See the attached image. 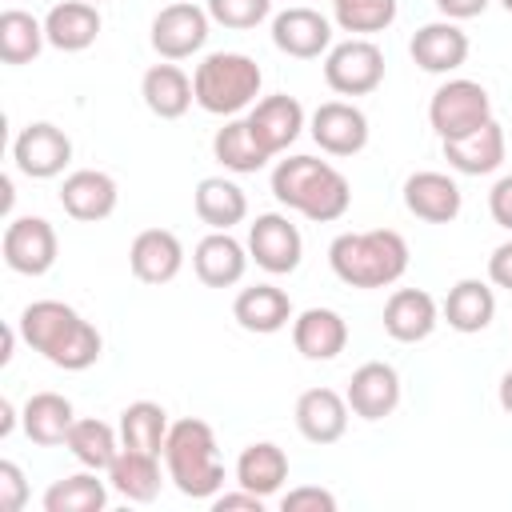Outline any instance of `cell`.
Segmentation results:
<instances>
[{
	"label": "cell",
	"mask_w": 512,
	"mask_h": 512,
	"mask_svg": "<svg viewBox=\"0 0 512 512\" xmlns=\"http://www.w3.org/2000/svg\"><path fill=\"white\" fill-rule=\"evenodd\" d=\"M248 248L232 236V232H208L196 252H192V268H196V280L208 284V288H232L244 280L248 272Z\"/></svg>",
	"instance_id": "ffe728a7"
},
{
	"label": "cell",
	"mask_w": 512,
	"mask_h": 512,
	"mask_svg": "<svg viewBox=\"0 0 512 512\" xmlns=\"http://www.w3.org/2000/svg\"><path fill=\"white\" fill-rule=\"evenodd\" d=\"M232 316L244 332H256V336H272L280 328H288L292 320V300L284 288L276 284H252V288H240V296L232 300Z\"/></svg>",
	"instance_id": "484cf974"
},
{
	"label": "cell",
	"mask_w": 512,
	"mask_h": 512,
	"mask_svg": "<svg viewBox=\"0 0 512 512\" xmlns=\"http://www.w3.org/2000/svg\"><path fill=\"white\" fill-rule=\"evenodd\" d=\"M212 508L216 512H236V508H248V512H264V496L240 488V492H224V496H212Z\"/></svg>",
	"instance_id": "ee69618b"
},
{
	"label": "cell",
	"mask_w": 512,
	"mask_h": 512,
	"mask_svg": "<svg viewBox=\"0 0 512 512\" xmlns=\"http://www.w3.org/2000/svg\"><path fill=\"white\" fill-rule=\"evenodd\" d=\"M348 396L332 388H308L296 400V428L312 444H336L348 432Z\"/></svg>",
	"instance_id": "603a6c76"
},
{
	"label": "cell",
	"mask_w": 512,
	"mask_h": 512,
	"mask_svg": "<svg viewBox=\"0 0 512 512\" xmlns=\"http://www.w3.org/2000/svg\"><path fill=\"white\" fill-rule=\"evenodd\" d=\"M44 36L60 52H84L100 36V8L92 0H60L44 16Z\"/></svg>",
	"instance_id": "d4e9b609"
},
{
	"label": "cell",
	"mask_w": 512,
	"mask_h": 512,
	"mask_svg": "<svg viewBox=\"0 0 512 512\" xmlns=\"http://www.w3.org/2000/svg\"><path fill=\"white\" fill-rule=\"evenodd\" d=\"M108 484L112 492H120L132 504H148L160 496V460L152 452H136V448H120L116 460L108 464Z\"/></svg>",
	"instance_id": "1f68e13d"
},
{
	"label": "cell",
	"mask_w": 512,
	"mask_h": 512,
	"mask_svg": "<svg viewBox=\"0 0 512 512\" xmlns=\"http://www.w3.org/2000/svg\"><path fill=\"white\" fill-rule=\"evenodd\" d=\"M488 280L496 288H508L512 292V240H504L500 248H492V256H488Z\"/></svg>",
	"instance_id": "7bdbcfd3"
},
{
	"label": "cell",
	"mask_w": 512,
	"mask_h": 512,
	"mask_svg": "<svg viewBox=\"0 0 512 512\" xmlns=\"http://www.w3.org/2000/svg\"><path fill=\"white\" fill-rule=\"evenodd\" d=\"M460 184L448 176V172H412L404 180V208L416 216V220H428V224H452L460 216Z\"/></svg>",
	"instance_id": "2e32d148"
},
{
	"label": "cell",
	"mask_w": 512,
	"mask_h": 512,
	"mask_svg": "<svg viewBox=\"0 0 512 512\" xmlns=\"http://www.w3.org/2000/svg\"><path fill=\"white\" fill-rule=\"evenodd\" d=\"M208 8H196L192 0H176L156 12L152 20V48L160 60H188L208 40Z\"/></svg>",
	"instance_id": "9c48e42d"
},
{
	"label": "cell",
	"mask_w": 512,
	"mask_h": 512,
	"mask_svg": "<svg viewBox=\"0 0 512 512\" xmlns=\"http://www.w3.org/2000/svg\"><path fill=\"white\" fill-rule=\"evenodd\" d=\"M496 396H500V408L512 416V368L500 376V392H496Z\"/></svg>",
	"instance_id": "7dc6e473"
},
{
	"label": "cell",
	"mask_w": 512,
	"mask_h": 512,
	"mask_svg": "<svg viewBox=\"0 0 512 512\" xmlns=\"http://www.w3.org/2000/svg\"><path fill=\"white\" fill-rule=\"evenodd\" d=\"M328 264L352 288H388L408 272V244L392 228L340 232L328 244Z\"/></svg>",
	"instance_id": "3957f363"
},
{
	"label": "cell",
	"mask_w": 512,
	"mask_h": 512,
	"mask_svg": "<svg viewBox=\"0 0 512 512\" xmlns=\"http://www.w3.org/2000/svg\"><path fill=\"white\" fill-rule=\"evenodd\" d=\"M284 480H288V452L280 444L256 440V444H248L240 452V460H236V484L240 488H248V492L268 500V496H276L284 488Z\"/></svg>",
	"instance_id": "f546056e"
},
{
	"label": "cell",
	"mask_w": 512,
	"mask_h": 512,
	"mask_svg": "<svg viewBox=\"0 0 512 512\" xmlns=\"http://www.w3.org/2000/svg\"><path fill=\"white\" fill-rule=\"evenodd\" d=\"M24 500H28V484H24L20 464L0 460V512H20Z\"/></svg>",
	"instance_id": "60d3db41"
},
{
	"label": "cell",
	"mask_w": 512,
	"mask_h": 512,
	"mask_svg": "<svg viewBox=\"0 0 512 512\" xmlns=\"http://www.w3.org/2000/svg\"><path fill=\"white\" fill-rule=\"evenodd\" d=\"M108 504V484L96 480V472H76L56 480L44 492V512H104Z\"/></svg>",
	"instance_id": "8d00e7d4"
},
{
	"label": "cell",
	"mask_w": 512,
	"mask_h": 512,
	"mask_svg": "<svg viewBox=\"0 0 512 512\" xmlns=\"http://www.w3.org/2000/svg\"><path fill=\"white\" fill-rule=\"evenodd\" d=\"M488 120H492V100H488L484 84H476V80H464V76L448 80L428 100V124L440 140L468 136Z\"/></svg>",
	"instance_id": "8992f818"
},
{
	"label": "cell",
	"mask_w": 512,
	"mask_h": 512,
	"mask_svg": "<svg viewBox=\"0 0 512 512\" xmlns=\"http://www.w3.org/2000/svg\"><path fill=\"white\" fill-rule=\"evenodd\" d=\"M212 156L228 168V172H240V176H248V172H260L272 156L264 152V144L256 140V132L248 128V116L244 120H228L224 128H216V136H212Z\"/></svg>",
	"instance_id": "d6a6232c"
},
{
	"label": "cell",
	"mask_w": 512,
	"mask_h": 512,
	"mask_svg": "<svg viewBox=\"0 0 512 512\" xmlns=\"http://www.w3.org/2000/svg\"><path fill=\"white\" fill-rule=\"evenodd\" d=\"M140 96H144L148 112L160 116V120H180V116L192 108V100H196L188 72H184L180 64H172V60L152 64V68L144 72V80H140Z\"/></svg>",
	"instance_id": "4316f807"
},
{
	"label": "cell",
	"mask_w": 512,
	"mask_h": 512,
	"mask_svg": "<svg viewBox=\"0 0 512 512\" xmlns=\"http://www.w3.org/2000/svg\"><path fill=\"white\" fill-rule=\"evenodd\" d=\"M272 196L284 208H292V212H300V216H308L316 224H332V220H340L348 212L352 184L328 160L288 156V160H280L272 168Z\"/></svg>",
	"instance_id": "7a4b0ae2"
},
{
	"label": "cell",
	"mask_w": 512,
	"mask_h": 512,
	"mask_svg": "<svg viewBox=\"0 0 512 512\" xmlns=\"http://www.w3.org/2000/svg\"><path fill=\"white\" fill-rule=\"evenodd\" d=\"M164 464H168V480L188 500H212V496H220L224 460H220L212 424H204L196 416L176 420L168 428V440H164Z\"/></svg>",
	"instance_id": "277c9868"
},
{
	"label": "cell",
	"mask_w": 512,
	"mask_h": 512,
	"mask_svg": "<svg viewBox=\"0 0 512 512\" xmlns=\"http://www.w3.org/2000/svg\"><path fill=\"white\" fill-rule=\"evenodd\" d=\"M12 160L24 176L32 180H52L68 168L72 160V140L64 128L48 124V120H36L28 128H20V136L12 140Z\"/></svg>",
	"instance_id": "8fae6325"
},
{
	"label": "cell",
	"mask_w": 512,
	"mask_h": 512,
	"mask_svg": "<svg viewBox=\"0 0 512 512\" xmlns=\"http://www.w3.org/2000/svg\"><path fill=\"white\" fill-rule=\"evenodd\" d=\"M16 428V408H12V400H0V436H8Z\"/></svg>",
	"instance_id": "bcb514c9"
},
{
	"label": "cell",
	"mask_w": 512,
	"mask_h": 512,
	"mask_svg": "<svg viewBox=\"0 0 512 512\" xmlns=\"http://www.w3.org/2000/svg\"><path fill=\"white\" fill-rule=\"evenodd\" d=\"M436 8L444 12V20H472L488 8V0H436Z\"/></svg>",
	"instance_id": "f6af8a7d"
},
{
	"label": "cell",
	"mask_w": 512,
	"mask_h": 512,
	"mask_svg": "<svg viewBox=\"0 0 512 512\" xmlns=\"http://www.w3.org/2000/svg\"><path fill=\"white\" fill-rule=\"evenodd\" d=\"M444 144V160L448 168L464 172V176H488L504 164V152H508V136L496 120L480 124L476 132L468 136H456V140H440Z\"/></svg>",
	"instance_id": "7402d4cb"
},
{
	"label": "cell",
	"mask_w": 512,
	"mask_h": 512,
	"mask_svg": "<svg viewBox=\"0 0 512 512\" xmlns=\"http://www.w3.org/2000/svg\"><path fill=\"white\" fill-rule=\"evenodd\" d=\"M284 512H336V496L328 488H316V484H300L292 492H284L280 500Z\"/></svg>",
	"instance_id": "ab89813d"
},
{
	"label": "cell",
	"mask_w": 512,
	"mask_h": 512,
	"mask_svg": "<svg viewBox=\"0 0 512 512\" xmlns=\"http://www.w3.org/2000/svg\"><path fill=\"white\" fill-rule=\"evenodd\" d=\"M488 212H492V220H496L500 228L512 232V176H500V180L492 184V192H488Z\"/></svg>",
	"instance_id": "b9f144b4"
},
{
	"label": "cell",
	"mask_w": 512,
	"mask_h": 512,
	"mask_svg": "<svg viewBox=\"0 0 512 512\" xmlns=\"http://www.w3.org/2000/svg\"><path fill=\"white\" fill-rule=\"evenodd\" d=\"M272 44H276L284 56L316 60L320 52L332 48V24H328V16H320L316 8L292 4V8H284V12L272 16Z\"/></svg>",
	"instance_id": "4fadbf2b"
},
{
	"label": "cell",
	"mask_w": 512,
	"mask_h": 512,
	"mask_svg": "<svg viewBox=\"0 0 512 512\" xmlns=\"http://www.w3.org/2000/svg\"><path fill=\"white\" fill-rule=\"evenodd\" d=\"M248 256L272 272V276H288L300 268V256H304V240H300V228L280 216V212H264L252 220L248 228Z\"/></svg>",
	"instance_id": "30bf717a"
},
{
	"label": "cell",
	"mask_w": 512,
	"mask_h": 512,
	"mask_svg": "<svg viewBox=\"0 0 512 512\" xmlns=\"http://www.w3.org/2000/svg\"><path fill=\"white\" fill-rule=\"evenodd\" d=\"M4 264L20 276H44L52 264H56V252H60V240H56V228L44 220V216H12L8 228H4Z\"/></svg>",
	"instance_id": "ba28073f"
},
{
	"label": "cell",
	"mask_w": 512,
	"mask_h": 512,
	"mask_svg": "<svg viewBox=\"0 0 512 512\" xmlns=\"http://www.w3.org/2000/svg\"><path fill=\"white\" fill-rule=\"evenodd\" d=\"M20 424H24V436L40 448H56L68 440L72 424H76V412H72V400L60 396V392H36L24 400L20 408Z\"/></svg>",
	"instance_id": "83f0119b"
},
{
	"label": "cell",
	"mask_w": 512,
	"mask_h": 512,
	"mask_svg": "<svg viewBox=\"0 0 512 512\" xmlns=\"http://www.w3.org/2000/svg\"><path fill=\"white\" fill-rule=\"evenodd\" d=\"M192 208L212 232H228L232 224H240L248 216V196L240 184H232L224 176H204L192 192Z\"/></svg>",
	"instance_id": "4dcf8cb0"
},
{
	"label": "cell",
	"mask_w": 512,
	"mask_h": 512,
	"mask_svg": "<svg viewBox=\"0 0 512 512\" xmlns=\"http://www.w3.org/2000/svg\"><path fill=\"white\" fill-rule=\"evenodd\" d=\"M440 308L424 288H396L384 304V332L400 344H420L436 332Z\"/></svg>",
	"instance_id": "44dd1931"
},
{
	"label": "cell",
	"mask_w": 512,
	"mask_h": 512,
	"mask_svg": "<svg viewBox=\"0 0 512 512\" xmlns=\"http://www.w3.org/2000/svg\"><path fill=\"white\" fill-rule=\"evenodd\" d=\"M168 412L156 404V400H136L120 412V444L124 448H136V452H152L160 456L164 452V440H168Z\"/></svg>",
	"instance_id": "836d02e7"
},
{
	"label": "cell",
	"mask_w": 512,
	"mask_h": 512,
	"mask_svg": "<svg viewBox=\"0 0 512 512\" xmlns=\"http://www.w3.org/2000/svg\"><path fill=\"white\" fill-rule=\"evenodd\" d=\"M16 328H20V340H24L32 352H40L48 364H56V368H64V372H84V368H92V364L100 360V348H104L96 324L84 320V316H80L72 304H64V300H32V304L20 312Z\"/></svg>",
	"instance_id": "6da1fadb"
},
{
	"label": "cell",
	"mask_w": 512,
	"mask_h": 512,
	"mask_svg": "<svg viewBox=\"0 0 512 512\" xmlns=\"http://www.w3.org/2000/svg\"><path fill=\"white\" fill-rule=\"evenodd\" d=\"M248 128L256 132V140L264 144L268 156H280V152H288V144H296V136L304 132V108H300L296 96H284V92L264 96V100H256L252 112H248Z\"/></svg>",
	"instance_id": "d6986e66"
},
{
	"label": "cell",
	"mask_w": 512,
	"mask_h": 512,
	"mask_svg": "<svg viewBox=\"0 0 512 512\" xmlns=\"http://www.w3.org/2000/svg\"><path fill=\"white\" fill-rule=\"evenodd\" d=\"M292 344L304 360H336L348 348V320L336 308H304L292 320Z\"/></svg>",
	"instance_id": "cb8c5ba5"
},
{
	"label": "cell",
	"mask_w": 512,
	"mask_h": 512,
	"mask_svg": "<svg viewBox=\"0 0 512 512\" xmlns=\"http://www.w3.org/2000/svg\"><path fill=\"white\" fill-rule=\"evenodd\" d=\"M272 12V0H208V16L224 28H256L260 20H268Z\"/></svg>",
	"instance_id": "f35d334b"
},
{
	"label": "cell",
	"mask_w": 512,
	"mask_h": 512,
	"mask_svg": "<svg viewBox=\"0 0 512 512\" xmlns=\"http://www.w3.org/2000/svg\"><path fill=\"white\" fill-rule=\"evenodd\" d=\"M44 44H48L44 24L32 12H24V8L0 12V60L4 64H32Z\"/></svg>",
	"instance_id": "e575fe53"
},
{
	"label": "cell",
	"mask_w": 512,
	"mask_h": 512,
	"mask_svg": "<svg viewBox=\"0 0 512 512\" xmlns=\"http://www.w3.org/2000/svg\"><path fill=\"white\" fill-rule=\"evenodd\" d=\"M440 316L448 320V328H456V332H464V336L484 332V328L492 324V316H496V292H492L484 280H476V276L456 280V284L448 288V296H444Z\"/></svg>",
	"instance_id": "f1b7e54d"
},
{
	"label": "cell",
	"mask_w": 512,
	"mask_h": 512,
	"mask_svg": "<svg viewBox=\"0 0 512 512\" xmlns=\"http://www.w3.org/2000/svg\"><path fill=\"white\" fill-rule=\"evenodd\" d=\"M328 4H332L336 24L352 36L384 32L396 20V0H328Z\"/></svg>",
	"instance_id": "74e56055"
},
{
	"label": "cell",
	"mask_w": 512,
	"mask_h": 512,
	"mask_svg": "<svg viewBox=\"0 0 512 512\" xmlns=\"http://www.w3.org/2000/svg\"><path fill=\"white\" fill-rule=\"evenodd\" d=\"M312 140L328 156H356L368 144V116L348 100H324L308 124Z\"/></svg>",
	"instance_id": "7c38bea8"
},
{
	"label": "cell",
	"mask_w": 512,
	"mask_h": 512,
	"mask_svg": "<svg viewBox=\"0 0 512 512\" xmlns=\"http://www.w3.org/2000/svg\"><path fill=\"white\" fill-rule=\"evenodd\" d=\"M468 32L456 24V20H432V24H424V28H416V36H412V44H408V52H412V60L424 68V72H432V76H448V72H456L464 60H468Z\"/></svg>",
	"instance_id": "ac0fdd59"
},
{
	"label": "cell",
	"mask_w": 512,
	"mask_h": 512,
	"mask_svg": "<svg viewBox=\"0 0 512 512\" xmlns=\"http://www.w3.org/2000/svg\"><path fill=\"white\" fill-rule=\"evenodd\" d=\"M344 396H348V408H352L360 420H384V416H392L396 404H400V376H396L392 364L368 360V364H360V368L352 372Z\"/></svg>",
	"instance_id": "e0dca14e"
},
{
	"label": "cell",
	"mask_w": 512,
	"mask_h": 512,
	"mask_svg": "<svg viewBox=\"0 0 512 512\" xmlns=\"http://www.w3.org/2000/svg\"><path fill=\"white\" fill-rule=\"evenodd\" d=\"M64 448H68L84 468H92V472H108V464L116 460V452H120L124 444H120V432H116L112 424L88 416V420H76V424H72Z\"/></svg>",
	"instance_id": "d590c367"
},
{
	"label": "cell",
	"mask_w": 512,
	"mask_h": 512,
	"mask_svg": "<svg viewBox=\"0 0 512 512\" xmlns=\"http://www.w3.org/2000/svg\"><path fill=\"white\" fill-rule=\"evenodd\" d=\"M324 80L340 96H368L384 84V52L368 36L332 44L324 56Z\"/></svg>",
	"instance_id": "52a82bcc"
},
{
	"label": "cell",
	"mask_w": 512,
	"mask_h": 512,
	"mask_svg": "<svg viewBox=\"0 0 512 512\" xmlns=\"http://www.w3.org/2000/svg\"><path fill=\"white\" fill-rule=\"evenodd\" d=\"M92 4H100V0H92Z\"/></svg>",
	"instance_id": "681fc988"
},
{
	"label": "cell",
	"mask_w": 512,
	"mask_h": 512,
	"mask_svg": "<svg viewBox=\"0 0 512 512\" xmlns=\"http://www.w3.org/2000/svg\"><path fill=\"white\" fill-rule=\"evenodd\" d=\"M128 268L140 284H168L180 276L184 268V244L176 232L168 228H144L136 232L132 248H128Z\"/></svg>",
	"instance_id": "9a60e30c"
},
{
	"label": "cell",
	"mask_w": 512,
	"mask_h": 512,
	"mask_svg": "<svg viewBox=\"0 0 512 512\" xmlns=\"http://www.w3.org/2000/svg\"><path fill=\"white\" fill-rule=\"evenodd\" d=\"M264 72L244 52H208L192 72L196 104L212 116H236L256 104Z\"/></svg>",
	"instance_id": "5b68a950"
},
{
	"label": "cell",
	"mask_w": 512,
	"mask_h": 512,
	"mask_svg": "<svg viewBox=\"0 0 512 512\" xmlns=\"http://www.w3.org/2000/svg\"><path fill=\"white\" fill-rule=\"evenodd\" d=\"M500 4H504V8H508V12H512V0H500Z\"/></svg>",
	"instance_id": "c3c4849f"
},
{
	"label": "cell",
	"mask_w": 512,
	"mask_h": 512,
	"mask_svg": "<svg viewBox=\"0 0 512 512\" xmlns=\"http://www.w3.org/2000/svg\"><path fill=\"white\" fill-rule=\"evenodd\" d=\"M116 200H120V188L108 172L100 168H76L64 176L60 184V208L80 220V224H96V220H108L116 212Z\"/></svg>",
	"instance_id": "5bb4252c"
}]
</instances>
